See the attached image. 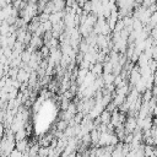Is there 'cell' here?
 Instances as JSON below:
<instances>
[{"label":"cell","instance_id":"1","mask_svg":"<svg viewBox=\"0 0 157 157\" xmlns=\"http://www.w3.org/2000/svg\"><path fill=\"white\" fill-rule=\"evenodd\" d=\"M91 67H92L91 71H92L96 76H97V75H102V74L104 72V67H103V65H102L101 63H94Z\"/></svg>","mask_w":157,"mask_h":157},{"label":"cell","instance_id":"2","mask_svg":"<svg viewBox=\"0 0 157 157\" xmlns=\"http://www.w3.org/2000/svg\"><path fill=\"white\" fill-rule=\"evenodd\" d=\"M27 146H28V142L26 140H20V141H16V148L20 150L21 152H26L27 150Z\"/></svg>","mask_w":157,"mask_h":157},{"label":"cell","instance_id":"3","mask_svg":"<svg viewBox=\"0 0 157 157\" xmlns=\"http://www.w3.org/2000/svg\"><path fill=\"white\" fill-rule=\"evenodd\" d=\"M25 137H26V131H25L23 129H20V130H17V131L15 132V140H16V141L25 140Z\"/></svg>","mask_w":157,"mask_h":157},{"label":"cell","instance_id":"4","mask_svg":"<svg viewBox=\"0 0 157 157\" xmlns=\"http://www.w3.org/2000/svg\"><path fill=\"white\" fill-rule=\"evenodd\" d=\"M23 156H25V153L21 152L20 150H17V148H15V150L9 155V157H23Z\"/></svg>","mask_w":157,"mask_h":157}]
</instances>
